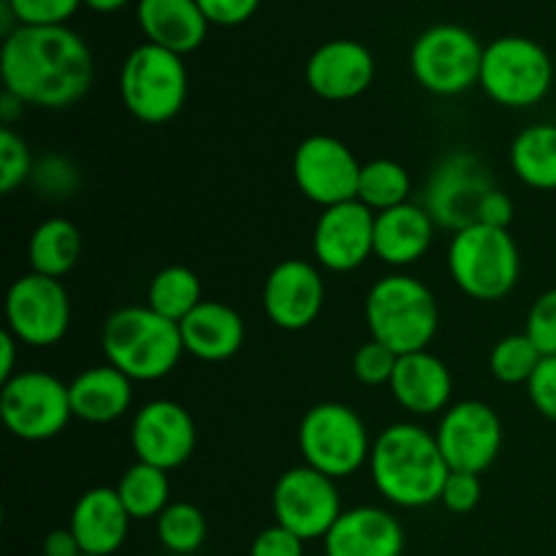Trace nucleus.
<instances>
[{
	"label": "nucleus",
	"instance_id": "nucleus-1",
	"mask_svg": "<svg viewBox=\"0 0 556 556\" xmlns=\"http://www.w3.org/2000/svg\"><path fill=\"white\" fill-rule=\"evenodd\" d=\"M3 90L25 106L68 109L92 85V54L79 33L63 27H22L5 36L0 52Z\"/></svg>",
	"mask_w": 556,
	"mask_h": 556
},
{
	"label": "nucleus",
	"instance_id": "nucleus-2",
	"mask_svg": "<svg viewBox=\"0 0 556 556\" xmlns=\"http://www.w3.org/2000/svg\"><path fill=\"white\" fill-rule=\"evenodd\" d=\"M369 476L386 503L396 508H429L440 503L451 467L434 432L400 421L372 440Z\"/></svg>",
	"mask_w": 556,
	"mask_h": 556
},
{
	"label": "nucleus",
	"instance_id": "nucleus-3",
	"mask_svg": "<svg viewBox=\"0 0 556 556\" xmlns=\"http://www.w3.org/2000/svg\"><path fill=\"white\" fill-rule=\"evenodd\" d=\"M101 348L106 364L128 375L134 383L166 378L185 356L179 324H172L147 304L114 309L103 324Z\"/></svg>",
	"mask_w": 556,
	"mask_h": 556
},
{
	"label": "nucleus",
	"instance_id": "nucleus-4",
	"mask_svg": "<svg viewBox=\"0 0 556 556\" xmlns=\"http://www.w3.org/2000/svg\"><path fill=\"white\" fill-rule=\"evenodd\" d=\"M369 337L396 356L429 351L440 326L432 288L410 275H386L369 288L364 302Z\"/></svg>",
	"mask_w": 556,
	"mask_h": 556
},
{
	"label": "nucleus",
	"instance_id": "nucleus-5",
	"mask_svg": "<svg viewBox=\"0 0 556 556\" xmlns=\"http://www.w3.org/2000/svg\"><path fill=\"white\" fill-rule=\"evenodd\" d=\"M451 280L476 302H500L516 288L521 253L508 228L470 226L448 244Z\"/></svg>",
	"mask_w": 556,
	"mask_h": 556
},
{
	"label": "nucleus",
	"instance_id": "nucleus-6",
	"mask_svg": "<svg viewBox=\"0 0 556 556\" xmlns=\"http://www.w3.org/2000/svg\"><path fill=\"white\" fill-rule=\"evenodd\" d=\"M119 98L139 123L163 125L188 101V68L182 54L144 41L119 68Z\"/></svg>",
	"mask_w": 556,
	"mask_h": 556
},
{
	"label": "nucleus",
	"instance_id": "nucleus-7",
	"mask_svg": "<svg viewBox=\"0 0 556 556\" xmlns=\"http://www.w3.org/2000/svg\"><path fill=\"white\" fill-rule=\"evenodd\" d=\"M299 451H302L304 465L334 481H342L369 465L372 440H369L364 418L351 405L320 402L302 416Z\"/></svg>",
	"mask_w": 556,
	"mask_h": 556
},
{
	"label": "nucleus",
	"instance_id": "nucleus-8",
	"mask_svg": "<svg viewBox=\"0 0 556 556\" xmlns=\"http://www.w3.org/2000/svg\"><path fill=\"white\" fill-rule=\"evenodd\" d=\"M481 90L505 109L541 103L554 85V63L546 49L525 36H503L483 49Z\"/></svg>",
	"mask_w": 556,
	"mask_h": 556
},
{
	"label": "nucleus",
	"instance_id": "nucleus-9",
	"mask_svg": "<svg viewBox=\"0 0 556 556\" xmlns=\"http://www.w3.org/2000/svg\"><path fill=\"white\" fill-rule=\"evenodd\" d=\"M483 43L462 25H434L416 38L410 71L432 96H462L481 81Z\"/></svg>",
	"mask_w": 556,
	"mask_h": 556
},
{
	"label": "nucleus",
	"instance_id": "nucleus-10",
	"mask_svg": "<svg viewBox=\"0 0 556 556\" xmlns=\"http://www.w3.org/2000/svg\"><path fill=\"white\" fill-rule=\"evenodd\" d=\"M0 418L25 443L58 438L74 418L68 383L41 369H22L0 389Z\"/></svg>",
	"mask_w": 556,
	"mask_h": 556
},
{
	"label": "nucleus",
	"instance_id": "nucleus-11",
	"mask_svg": "<svg viewBox=\"0 0 556 556\" xmlns=\"http://www.w3.org/2000/svg\"><path fill=\"white\" fill-rule=\"evenodd\" d=\"M497 188L489 174L486 163L467 150H456L445 155L434 166L427 182L424 210L432 215L434 226L448 231H465L476 226L481 201Z\"/></svg>",
	"mask_w": 556,
	"mask_h": 556
},
{
	"label": "nucleus",
	"instance_id": "nucleus-12",
	"mask_svg": "<svg viewBox=\"0 0 556 556\" xmlns=\"http://www.w3.org/2000/svg\"><path fill=\"white\" fill-rule=\"evenodd\" d=\"M271 514L275 525L291 530L304 543L320 541L342 516L337 481L307 465L291 467L277 478L271 492Z\"/></svg>",
	"mask_w": 556,
	"mask_h": 556
},
{
	"label": "nucleus",
	"instance_id": "nucleus-13",
	"mask_svg": "<svg viewBox=\"0 0 556 556\" xmlns=\"http://www.w3.org/2000/svg\"><path fill=\"white\" fill-rule=\"evenodd\" d=\"M5 324L22 345H58L71 326V296L63 280L36 271L16 277L5 293Z\"/></svg>",
	"mask_w": 556,
	"mask_h": 556
},
{
	"label": "nucleus",
	"instance_id": "nucleus-14",
	"mask_svg": "<svg viewBox=\"0 0 556 556\" xmlns=\"http://www.w3.org/2000/svg\"><path fill=\"white\" fill-rule=\"evenodd\" d=\"M362 166L364 163L356 161L345 141L337 136L313 134L299 141L291 168L299 193L329 210L345 201H356Z\"/></svg>",
	"mask_w": 556,
	"mask_h": 556
},
{
	"label": "nucleus",
	"instance_id": "nucleus-15",
	"mask_svg": "<svg viewBox=\"0 0 556 556\" xmlns=\"http://www.w3.org/2000/svg\"><path fill=\"white\" fill-rule=\"evenodd\" d=\"M434 438L451 470L481 476L503 451V421L486 402L462 400L440 416Z\"/></svg>",
	"mask_w": 556,
	"mask_h": 556
},
{
	"label": "nucleus",
	"instance_id": "nucleus-16",
	"mask_svg": "<svg viewBox=\"0 0 556 556\" xmlns=\"http://www.w3.org/2000/svg\"><path fill=\"white\" fill-rule=\"evenodd\" d=\"M195 421L188 407L172 400H152L130 421V448L136 462L172 472L193 456Z\"/></svg>",
	"mask_w": 556,
	"mask_h": 556
},
{
	"label": "nucleus",
	"instance_id": "nucleus-17",
	"mask_svg": "<svg viewBox=\"0 0 556 556\" xmlns=\"http://www.w3.org/2000/svg\"><path fill=\"white\" fill-rule=\"evenodd\" d=\"M264 313L277 329L304 331L320 318L326 304V282L315 264L286 258L269 271L261 291Z\"/></svg>",
	"mask_w": 556,
	"mask_h": 556
},
{
	"label": "nucleus",
	"instance_id": "nucleus-18",
	"mask_svg": "<svg viewBox=\"0 0 556 556\" xmlns=\"http://www.w3.org/2000/svg\"><path fill=\"white\" fill-rule=\"evenodd\" d=\"M313 255L318 266L337 275L367 264L375 255V212L358 199L320 212L313 231Z\"/></svg>",
	"mask_w": 556,
	"mask_h": 556
},
{
	"label": "nucleus",
	"instance_id": "nucleus-19",
	"mask_svg": "<svg viewBox=\"0 0 556 556\" xmlns=\"http://www.w3.org/2000/svg\"><path fill=\"white\" fill-rule=\"evenodd\" d=\"M304 76H307L309 90L324 101H353L372 85L375 58L362 41L334 38L309 54Z\"/></svg>",
	"mask_w": 556,
	"mask_h": 556
},
{
	"label": "nucleus",
	"instance_id": "nucleus-20",
	"mask_svg": "<svg viewBox=\"0 0 556 556\" xmlns=\"http://www.w3.org/2000/svg\"><path fill=\"white\" fill-rule=\"evenodd\" d=\"M326 556H402L405 530L391 510L378 505H356L342 510L324 538Z\"/></svg>",
	"mask_w": 556,
	"mask_h": 556
},
{
	"label": "nucleus",
	"instance_id": "nucleus-21",
	"mask_svg": "<svg viewBox=\"0 0 556 556\" xmlns=\"http://www.w3.org/2000/svg\"><path fill=\"white\" fill-rule=\"evenodd\" d=\"M389 389L396 405L410 416H443L454 396V378L443 358L418 351L400 356Z\"/></svg>",
	"mask_w": 556,
	"mask_h": 556
},
{
	"label": "nucleus",
	"instance_id": "nucleus-22",
	"mask_svg": "<svg viewBox=\"0 0 556 556\" xmlns=\"http://www.w3.org/2000/svg\"><path fill=\"white\" fill-rule=\"evenodd\" d=\"M130 521L134 519L125 510L117 489L96 486L76 500L68 530L74 532L85 554L112 556L128 541Z\"/></svg>",
	"mask_w": 556,
	"mask_h": 556
},
{
	"label": "nucleus",
	"instance_id": "nucleus-23",
	"mask_svg": "<svg viewBox=\"0 0 556 556\" xmlns=\"http://www.w3.org/2000/svg\"><path fill=\"white\" fill-rule=\"evenodd\" d=\"M434 220L424 204H402L375 215V258L405 269L418 264L434 242Z\"/></svg>",
	"mask_w": 556,
	"mask_h": 556
},
{
	"label": "nucleus",
	"instance_id": "nucleus-24",
	"mask_svg": "<svg viewBox=\"0 0 556 556\" xmlns=\"http://www.w3.org/2000/svg\"><path fill=\"white\" fill-rule=\"evenodd\" d=\"M185 353L199 362H228L244 345V320L231 304L204 302L179 324Z\"/></svg>",
	"mask_w": 556,
	"mask_h": 556
},
{
	"label": "nucleus",
	"instance_id": "nucleus-25",
	"mask_svg": "<svg viewBox=\"0 0 556 556\" xmlns=\"http://www.w3.org/2000/svg\"><path fill=\"white\" fill-rule=\"evenodd\" d=\"M136 20L147 41L182 58L195 52L210 33V20L195 0H139Z\"/></svg>",
	"mask_w": 556,
	"mask_h": 556
},
{
	"label": "nucleus",
	"instance_id": "nucleus-26",
	"mask_svg": "<svg viewBox=\"0 0 556 556\" xmlns=\"http://www.w3.org/2000/svg\"><path fill=\"white\" fill-rule=\"evenodd\" d=\"M71 410L85 424H112L134 405V380L112 364L90 367L68 383Z\"/></svg>",
	"mask_w": 556,
	"mask_h": 556
},
{
	"label": "nucleus",
	"instance_id": "nucleus-27",
	"mask_svg": "<svg viewBox=\"0 0 556 556\" xmlns=\"http://www.w3.org/2000/svg\"><path fill=\"white\" fill-rule=\"evenodd\" d=\"M27 258H30V271L63 280L81 258L79 228L65 217H49L38 223L27 242Z\"/></svg>",
	"mask_w": 556,
	"mask_h": 556
},
{
	"label": "nucleus",
	"instance_id": "nucleus-28",
	"mask_svg": "<svg viewBox=\"0 0 556 556\" xmlns=\"http://www.w3.org/2000/svg\"><path fill=\"white\" fill-rule=\"evenodd\" d=\"M510 168L532 190H556V125L535 123L516 134Z\"/></svg>",
	"mask_w": 556,
	"mask_h": 556
},
{
	"label": "nucleus",
	"instance_id": "nucleus-29",
	"mask_svg": "<svg viewBox=\"0 0 556 556\" xmlns=\"http://www.w3.org/2000/svg\"><path fill=\"white\" fill-rule=\"evenodd\" d=\"M114 489H117L119 500H123L125 510L134 521L157 519L172 505L168 472L161 467L144 465V462H136L134 467H128Z\"/></svg>",
	"mask_w": 556,
	"mask_h": 556
},
{
	"label": "nucleus",
	"instance_id": "nucleus-30",
	"mask_svg": "<svg viewBox=\"0 0 556 556\" xmlns=\"http://www.w3.org/2000/svg\"><path fill=\"white\" fill-rule=\"evenodd\" d=\"M201 302H204L201 280L188 266H166L150 280L147 307L155 309L157 315H163L172 324H182Z\"/></svg>",
	"mask_w": 556,
	"mask_h": 556
},
{
	"label": "nucleus",
	"instance_id": "nucleus-31",
	"mask_svg": "<svg viewBox=\"0 0 556 556\" xmlns=\"http://www.w3.org/2000/svg\"><path fill=\"white\" fill-rule=\"evenodd\" d=\"M410 174H407L402 163L391 161V157H375V161L362 166L356 199L378 215V212L407 204L410 201Z\"/></svg>",
	"mask_w": 556,
	"mask_h": 556
},
{
	"label": "nucleus",
	"instance_id": "nucleus-32",
	"mask_svg": "<svg viewBox=\"0 0 556 556\" xmlns=\"http://www.w3.org/2000/svg\"><path fill=\"white\" fill-rule=\"evenodd\" d=\"M543 358L546 356L538 351V345L525 331L521 334H508L489 353V372L494 375V380L505 386H527L532 375L538 372Z\"/></svg>",
	"mask_w": 556,
	"mask_h": 556
},
{
	"label": "nucleus",
	"instance_id": "nucleus-33",
	"mask_svg": "<svg viewBox=\"0 0 556 556\" xmlns=\"http://www.w3.org/2000/svg\"><path fill=\"white\" fill-rule=\"evenodd\" d=\"M157 541L172 554H193L206 541V519L193 503H172L155 519Z\"/></svg>",
	"mask_w": 556,
	"mask_h": 556
},
{
	"label": "nucleus",
	"instance_id": "nucleus-34",
	"mask_svg": "<svg viewBox=\"0 0 556 556\" xmlns=\"http://www.w3.org/2000/svg\"><path fill=\"white\" fill-rule=\"evenodd\" d=\"M33 157L27 141L14 128H0V193L9 195L33 177Z\"/></svg>",
	"mask_w": 556,
	"mask_h": 556
},
{
	"label": "nucleus",
	"instance_id": "nucleus-35",
	"mask_svg": "<svg viewBox=\"0 0 556 556\" xmlns=\"http://www.w3.org/2000/svg\"><path fill=\"white\" fill-rule=\"evenodd\" d=\"M85 0H5L22 27H63Z\"/></svg>",
	"mask_w": 556,
	"mask_h": 556
},
{
	"label": "nucleus",
	"instance_id": "nucleus-36",
	"mask_svg": "<svg viewBox=\"0 0 556 556\" xmlns=\"http://www.w3.org/2000/svg\"><path fill=\"white\" fill-rule=\"evenodd\" d=\"M396 362L400 356L394 351L369 337V342H364L353 356V375L364 386H389L394 378Z\"/></svg>",
	"mask_w": 556,
	"mask_h": 556
},
{
	"label": "nucleus",
	"instance_id": "nucleus-37",
	"mask_svg": "<svg viewBox=\"0 0 556 556\" xmlns=\"http://www.w3.org/2000/svg\"><path fill=\"white\" fill-rule=\"evenodd\" d=\"M525 334L535 342L543 356H556V288L532 302Z\"/></svg>",
	"mask_w": 556,
	"mask_h": 556
},
{
	"label": "nucleus",
	"instance_id": "nucleus-38",
	"mask_svg": "<svg viewBox=\"0 0 556 556\" xmlns=\"http://www.w3.org/2000/svg\"><path fill=\"white\" fill-rule=\"evenodd\" d=\"M481 476H472V472H456L451 470V476L445 478L443 494H440V503L451 514H470L481 503Z\"/></svg>",
	"mask_w": 556,
	"mask_h": 556
},
{
	"label": "nucleus",
	"instance_id": "nucleus-39",
	"mask_svg": "<svg viewBox=\"0 0 556 556\" xmlns=\"http://www.w3.org/2000/svg\"><path fill=\"white\" fill-rule=\"evenodd\" d=\"M527 394H530L532 407L541 413L543 418L556 424V356L543 358L538 372L527 383Z\"/></svg>",
	"mask_w": 556,
	"mask_h": 556
},
{
	"label": "nucleus",
	"instance_id": "nucleus-40",
	"mask_svg": "<svg viewBox=\"0 0 556 556\" xmlns=\"http://www.w3.org/2000/svg\"><path fill=\"white\" fill-rule=\"evenodd\" d=\"M250 556H304V541L286 527L271 525L253 538Z\"/></svg>",
	"mask_w": 556,
	"mask_h": 556
},
{
	"label": "nucleus",
	"instance_id": "nucleus-41",
	"mask_svg": "<svg viewBox=\"0 0 556 556\" xmlns=\"http://www.w3.org/2000/svg\"><path fill=\"white\" fill-rule=\"evenodd\" d=\"M210 20V25L237 27L258 11L261 0H195Z\"/></svg>",
	"mask_w": 556,
	"mask_h": 556
},
{
	"label": "nucleus",
	"instance_id": "nucleus-42",
	"mask_svg": "<svg viewBox=\"0 0 556 556\" xmlns=\"http://www.w3.org/2000/svg\"><path fill=\"white\" fill-rule=\"evenodd\" d=\"M33 177H36L38 185H43V188L54 190L60 195H68L76 188V172L63 157H47L41 166L33 168Z\"/></svg>",
	"mask_w": 556,
	"mask_h": 556
},
{
	"label": "nucleus",
	"instance_id": "nucleus-43",
	"mask_svg": "<svg viewBox=\"0 0 556 556\" xmlns=\"http://www.w3.org/2000/svg\"><path fill=\"white\" fill-rule=\"evenodd\" d=\"M510 220H514V201H510V195L505 193V190L494 188L492 193L481 201L476 226L510 228Z\"/></svg>",
	"mask_w": 556,
	"mask_h": 556
},
{
	"label": "nucleus",
	"instance_id": "nucleus-44",
	"mask_svg": "<svg viewBox=\"0 0 556 556\" xmlns=\"http://www.w3.org/2000/svg\"><path fill=\"white\" fill-rule=\"evenodd\" d=\"M41 552H43V556H81L85 554L81 552L79 541H76V535L68 530V527L49 532L41 543Z\"/></svg>",
	"mask_w": 556,
	"mask_h": 556
},
{
	"label": "nucleus",
	"instance_id": "nucleus-45",
	"mask_svg": "<svg viewBox=\"0 0 556 556\" xmlns=\"http://www.w3.org/2000/svg\"><path fill=\"white\" fill-rule=\"evenodd\" d=\"M20 345L22 342L9 329L0 334V383H5V380L16 375V348Z\"/></svg>",
	"mask_w": 556,
	"mask_h": 556
},
{
	"label": "nucleus",
	"instance_id": "nucleus-46",
	"mask_svg": "<svg viewBox=\"0 0 556 556\" xmlns=\"http://www.w3.org/2000/svg\"><path fill=\"white\" fill-rule=\"evenodd\" d=\"M22 109H25V103H22L16 96H11V92L3 90V98H0V119H3V123L9 125L11 119L20 117Z\"/></svg>",
	"mask_w": 556,
	"mask_h": 556
},
{
	"label": "nucleus",
	"instance_id": "nucleus-47",
	"mask_svg": "<svg viewBox=\"0 0 556 556\" xmlns=\"http://www.w3.org/2000/svg\"><path fill=\"white\" fill-rule=\"evenodd\" d=\"M128 3L130 0H85L87 9L98 11V14H114V11L125 9Z\"/></svg>",
	"mask_w": 556,
	"mask_h": 556
},
{
	"label": "nucleus",
	"instance_id": "nucleus-48",
	"mask_svg": "<svg viewBox=\"0 0 556 556\" xmlns=\"http://www.w3.org/2000/svg\"><path fill=\"white\" fill-rule=\"evenodd\" d=\"M81 556H92V554H81Z\"/></svg>",
	"mask_w": 556,
	"mask_h": 556
}]
</instances>
